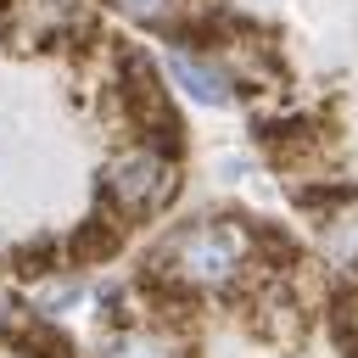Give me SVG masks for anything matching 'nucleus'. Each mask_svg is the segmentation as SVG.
Masks as SVG:
<instances>
[{
  "mask_svg": "<svg viewBox=\"0 0 358 358\" xmlns=\"http://www.w3.org/2000/svg\"><path fill=\"white\" fill-rule=\"evenodd\" d=\"M101 358H196L168 324H117V330H106V341H101Z\"/></svg>",
  "mask_w": 358,
  "mask_h": 358,
  "instance_id": "nucleus-5",
  "label": "nucleus"
},
{
  "mask_svg": "<svg viewBox=\"0 0 358 358\" xmlns=\"http://www.w3.org/2000/svg\"><path fill=\"white\" fill-rule=\"evenodd\" d=\"M179 157H185V151H168V145H157V140H134V145L112 151V162H106L101 179H95V207L112 213V218H123L129 229H134L140 218H157V213L179 196V185H185Z\"/></svg>",
  "mask_w": 358,
  "mask_h": 358,
  "instance_id": "nucleus-2",
  "label": "nucleus"
},
{
  "mask_svg": "<svg viewBox=\"0 0 358 358\" xmlns=\"http://www.w3.org/2000/svg\"><path fill=\"white\" fill-rule=\"evenodd\" d=\"M62 246L56 241H28V246H17L11 252V268H17V280H45V274H56L62 263Z\"/></svg>",
  "mask_w": 358,
  "mask_h": 358,
  "instance_id": "nucleus-8",
  "label": "nucleus"
},
{
  "mask_svg": "<svg viewBox=\"0 0 358 358\" xmlns=\"http://www.w3.org/2000/svg\"><path fill=\"white\" fill-rule=\"evenodd\" d=\"M308 218H313V241L319 257L330 268H341L347 280H358V185H324L302 196Z\"/></svg>",
  "mask_w": 358,
  "mask_h": 358,
  "instance_id": "nucleus-4",
  "label": "nucleus"
},
{
  "mask_svg": "<svg viewBox=\"0 0 358 358\" xmlns=\"http://www.w3.org/2000/svg\"><path fill=\"white\" fill-rule=\"evenodd\" d=\"M123 235H129V224L95 207V218H84V224L67 235V263H78V268H90V263H112V257L123 252Z\"/></svg>",
  "mask_w": 358,
  "mask_h": 358,
  "instance_id": "nucleus-6",
  "label": "nucleus"
},
{
  "mask_svg": "<svg viewBox=\"0 0 358 358\" xmlns=\"http://www.w3.org/2000/svg\"><path fill=\"white\" fill-rule=\"evenodd\" d=\"M78 296H84V285H78V280H56V274H45V280H39V308H45V313H62V308H67V302H78Z\"/></svg>",
  "mask_w": 358,
  "mask_h": 358,
  "instance_id": "nucleus-9",
  "label": "nucleus"
},
{
  "mask_svg": "<svg viewBox=\"0 0 358 358\" xmlns=\"http://www.w3.org/2000/svg\"><path fill=\"white\" fill-rule=\"evenodd\" d=\"M162 73H168V84H173L190 106H207V112H229V106H241V95H246L235 62H229L213 39H168Z\"/></svg>",
  "mask_w": 358,
  "mask_h": 358,
  "instance_id": "nucleus-3",
  "label": "nucleus"
},
{
  "mask_svg": "<svg viewBox=\"0 0 358 358\" xmlns=\"http://www.w3.org/2000/svg\"><path fill=\"white\" fill-rule=\"evenodd\" d=\"M101 6H112L123 22H134L145 34H162V39L185 34V22L196 17V0H101Z\"/></svg>",
  "mask_w": 358,
  "mask_h": 358,
  "instance_id": "nucleus-7",
  "label": "nucleus"
},
{
  "mask_svg": "<svg viewBox=\"0 0 358 358\" xmlns=\"http://www.w3.org/2000/svg\"><path fill=\"white\" fill-rule=\"evenodd\" d=\"M263 263V224H246L235 213H196L179 218L140 263L134 285L168 313V308H190L196 296H224L241 291L246 274Z\"/></svg>",
  "mask_w": 358,
  "mask_h": 358,
  "instance_id": "nucleus-1",
  "label": "nucleus"
}]
</instances>
